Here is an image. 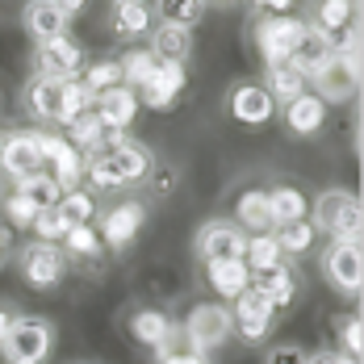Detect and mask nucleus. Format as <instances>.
<instances>
[{
	"label": "nucleus",
	"instance_id": "f257e3e1",
	"mask_svg": "<svg viewBox=\"0 0 364 364\" xmlns=\"http://www.w3.org/2000/svg\"><path fill=\"white\" fill-rule=\"evenodd\" d=\"M360 197L352 188H323L310 205L314 235H327L331 243H360Z\"/></svg>",
	"mask_w": 364,
	"mask_h": 364
},
{
	"label": "nucleus",
	"instance_id": "f03ea898",
	"mask_svg": "<svg viewBox=\"0 0 364 364\" xmlns=\"http://www.w3.org/2000/svg\"><path fill=\"white\" fill-rule=\"evenodd\" d=\"M230 306H222V301H197L188 314H184L181 323V339L188 352H197V356H210L214 360V352L230 343Z\"/></svg>",
	"mask_w": 364,
	"mask_h": 364
},
{
	"label": "nucleus",
	"instance_id": "7ed1b4c3",
	"mask_svg": "<svg viewBox=\"0 0 364 364\" xmlns=\"http://www.w3.org/2000/svg\"><path fill=\"white\" fill-rule=\"evenodd\" d=\"M50 348H55L50 318H42V314H17L9 335H4V343H0V356H4V364H46Z\"/></svg>",
	"mask_w": 364,
	"mask_h": 364
},
{
	"label": "nucleus",
	"instance_id": "20e7f679",
	"mask_svg": "<svg viewBox=\"0 0 364 364\" xmlns=\"http://www.w3.org/2000/svg\"><path fill=\"white\" fill-rule=\"evenodd\" d=\"M17 268H21V281L30 285V289L46 293V289H59L63 281H68V272H72V259L59 252L55 243H26L21 252H17Z\"/></svg>",
	"mask_w": 364,
	"mask_h": 364
},
{
	"label": "nucleus",
	"instance_id": "39448f33",
	"mask_svg": "<svg viewBox=\"0 0 364 364\" xmlns=\"http://www.w3.org/2000/svg\"><path fill=\"white\" fill-rule=\"evenodd\" d=\"M306 84H310V92H314L323 105L352 101V97L360 92V55H331Z\"/></svg>",
	"mask_w": 364,
	"mask_h": 364
},
{
	"label": "nucleus",
	"instance_id": "423d86ee",
	"mask_svg": "<svg viewBox=\"0 0 364 364\" xmlns=\"http://www.w3.org/2000/svg\"><path fill=\"white\" fill-rule=\"evenodd\" d=\"M46 172L42 164V151L34 143V130H4L0 134V176L9 181H26V176H38Z\"/></svg>",
	"mask_w": 364,
	"mask_h": 364
},
{
	"label": "nucleus",
	"instance_id": "0eeeda50",
	"mask_svg": "<svg viewBox=\"0 0 364 364\" xmlns=\"http://www.w3.org/2000/svg\"><path fill=\"white\" fill-rule=\"evenodd\" d=\"M301 30H306V21H301V17H289V13L264 17V21L255 26V50H259L264 68H268V63H289V50L297 46Z\"/></svg>",
	"mask_w": 364,
	"mask_h": 364
},
{
	"label": "nucleus",
	"instance_id": "6e6552de",
	"mask_svg": "<svg viewBox=\"0 0 364 364\" xmlns=\"http://www.w3.org/2000/svg\"><path fill=\"white\" fill-rule=\"evenodd\" d=\"M243 247H247V235L235 226L230 218H210L197 239H193V252L201 264H218V259H243Z\"/></svg>",
	"mask_w": 364,
	"mask_h": 364
},
{
	"label": "nucleus",
	"instance_id": "1a4fd4ad",
	"mask_svg": "<svg viewBox=\"0 0 364 364\" xmlns=\"http://www.w3.org/2000/svg\"><path fill=\"white\" fill-rule=\"evenodd\" d=\"M277 323V310H272V301L264 297V293L255 289H243L235 301H230V327L239 339H247V343H259L268 331Z\"/></svg>",
	"mask_w": 364,
	"mask_h": 364
},
{
	"label": "nucleus",
	"instance_id": "9d476101",
	"mask_svg": "<svg viewBox=\"0 0 364 364\" xmlns=\"http://www.w3.org/2000/svg\"><path fill=\"white\" fill-rule=\"evenodd\" d=\"M323 277L335 293L356 297L364 285V252L360 243H331L323 252Z\"/></svg>",
	"mask_w": 364,
	"mask_h": 364
},
{
	"label": "nucleus",
	"instance_id": "9b49d317",
	"mask_svg": "<svg viewBox=\"0 0 364 364\" xmlns=\"http://www.w3.org/2000/svg\"><path fill=\"white\" fill-rule=\"evenodd\" d=\"M143 222H146V205L143 201H117V205H109V210L101 214V226H97L101 247H109V252H126V247L139 239Z\"/></svg>",
	"mask_w": 364,
	"mask_h": 364
},
{
	"label": "nucleus",
	"instance_id": "f8f14e48",
	"mask_svg": "<svg viewBox=\"0 0 364 364\" xmlns=\"http://www.w3.org/2000/svg\"><path fill=\"white\" fill-rule=\"evenodd\" d=\"M130 335H134V343H143L151 352H176V348H184L181 327L164 310H155V306H143V310L130 314Z\"/></svg>",
	"mask_w": 364,
	"mask_h": 364
},
{
	"label": "nucleus",
	"instance_id": "ddd939ff",
	"mask_svg": "<svg viewBox=\"0 0 364 364\" xmlns=\"http://www.w3.org/2000/svg\"><path fill=\"white\" fill-rule=\"evenodd\" d=\"M34 68H38V75H46V80H75V75L84 72V50H80V42L68 38V34L50 38V42H38Z\"/></svg>",
	"mask_w": 364,
	"mask_h": 364
},
{
	"label": "nucleus",
	"instance_id": "4468645a",
	"mask_svg": "<svg viewBox=\"0 0 364 364\" xmlns=\"http://www.w3.org/2000/svg\"><path fill=\"white\" fill-rule=\"evenodd\" d=\"M230 117L239 126H268L277 117V101L268 97V88L259 80H243L230 88Z\"/></svg>",
	"mask_w": 364,
	"mask_h": 364
},
{
	"label": "nucleus",
	"instance_id": "2eb2a0df",
	"mask_svg": "<svg viewBox=\"0 0 364 364\" xmlns=\"http://www.w3.org/2000/svg\"><path fill=\"white\" fill-rule=\"evenodd\" d=\"M92 109H97V117L105 122V130L109 134H126V126L139 117V92L134 88H126V84H113V88H105V92H97L92 97Z\"/></svg>",
	"mask_w": 364,
	"mask_h": 364
},
{
	"label": "nucleus",
	"instance_id": "dca6fc26",
	"mask_svg": "<svg viewBox=\"0 0 364 364\" xmlns=\"http://www.w3.org/2000/svg\"><path fill=\"white\" fill-rule=\"evenodd\" d=\"M184 84H188L184 63H159L155 75L139 88V105H146V109H172V105L181 101Z\"/></svg>",
	"mask_w": 364,
	"mask_h": 364
},
{
	"label": "nucleus",
	"instance_id": "f3484780",
	"mask_svg": "<svg viewBox=\"0 0 364 364\" xmlns=\"http://www.w3.org/2000/svg\"><path fill=\"white\" fill-rule=\"evenodd\" d=\"M26 109L34 113L38 122H63V80H46V75H34L21 92Z\"/></svg>",
	"mask_w": 364,
	"mask_h": 364
},
{
	"label": "nucleus",
	"instance_id": "a211bd4d",
	"mask_svg": "<svg viewBox=\"0 0 364 364\" xmlns=\"http://www.w3.org/2000/svg\"><path fill=\"white\" fill-rule=\"evenodd\" d=\"M235 226L243 235H272V210H268V188H243L235 201Z\"/></svg>",
	"mask_w": 364,
	"mask_h": 364
},
{
	"label": "nucleus",
	"instance_id": "6ab92c4d",
	"mask_svg": "<svg viewBox=\"0 0 364 364\" xmlns=\"http://www.w3.org/2000/svg\"><path fill=\"white\" fill-rule=\"evenodd\" d=\"M205 285L214 297H222V306L226 301H235L243 289H252V268L243 264V259H218V264H205Z\"/></svg>",
	"mask_w": 364,
	"mask_h": 364
},
{
	"label": "nucleus",
	"instance_id": "aec40b11",
	"mask_svg": "<svg viewBox=\"0 0 364 364\" xmlns=\"http://www.w3.org/2000/svg\"><path fill=\"white\" fill-rule=\"evenodd\" d=\"M21 26H26V34L34 38V42H50V38L68 34L72 21H68L50 0H30V4L21 9Z\"/></svg>",
	"mask_w": 364,
	"mask_h": 364
},
{
	"label": "nucleus",
	"instance_id": "412c9836",
	"mask_svg": "<svg viewBox=\"0 0 364 364\" xmlns=\"http://www.w3.org/2000/svg\"><path fill=\"white\" fill-rule=\"evenodd\" d=\"M109 26H113V34L122 38V42H134V38L151 34L155 13H151V4H146V0H117V4H113Z\"/></svg>",
	"mask_w": 364,
	"mask_h": 364
},
{
	"label": "nucleus",
	"instance_id": "4be33fe9",
	"mask_svg": "<svg viewBox=\"0 0 364 364\" xmlns=\"http://www.w3.org/2000/svg\"><path fill=\"white\" fill-rule=\"evenodd\" d=\"M323 122H327V105L314 97V92H301L297 101L285 105V130L297 134V139H310V134H318L323 130Z\"/></svg>",
	"mask_w": 364,
	"mask_h": 364
},
{
	"label": "nucleus",
	"instance_id": "5701e85b",
	"mask_svg": "<svg viewBox=\"0 0 364 364\" xmlns=\"http://www.w3.org/2000/svg\"><path fill=\"white\" fill-rule=\"evenodd\" d=\"M252 285L272 301V310H289L293 301H297V289H301V285H297V272H293L289 264L268 268V272H255Z\"/></svg>",
	"mask_w": 364,
	"mask_h": 364
},
{
	"label": "nucleus",
	"instance_id": "b1692460",
	"mask_svg": "<svg viewBox=\"0 0 364 364\" xmlns=\"http://www.w3.org/2000/svg\"><path fill=\"white\" fill-rule=\"evenodd\" d=\"M327 59H331L327 34H323V30H314V26L306 21V30H301V38H297V46L289 50V68H297V72L310 80V75L327 63Z\"/></svg>",
	"mask_w": 364,
	"mask_h": 364
},
{
	"label": "nucleus",
	"instance_id": "393cba45",
	"mask_svg": "<svg viewBox=\"0 0 364 364\" xmlns=\"http://www.w3.org/2000/svg\"><path fill=\"white\" fill-rule=\"evenodd\" d=\"M151 55L155 63H184L193 55V30H176V26H151Z\"/></svg>",
	"mask_w": 364,
	"mask_h": 364
},
{
	"label": "nucleus",
	"instance_id": "a878e982",
	"mask_svg": "<svg viewBox=\"0 0 364 364\" xmlns=\"http://www.w3.org/2000/svg\"><path fill=\"white\" fill-rule=\"evenodd\" d=\"M63 139H68V143H72L84 159H88V155H97L101 146L109 143V130H105V122L97 117V109H84L80 117H72V122H68V134H63Z\"/></svg>",
	"mask_w": 364,
	"mask_h": 364
},
{
	"label": "nucleus",
	"instance_id": "bb28decb",
	"mask_svg": "<svg viewBox=\"0 0 364 364\" xmlns=\"http://www.w3.org/2000/svg\"><path fill=\"white\" fill-rule=\"evenodd\" d=\"M268 210H272V226H289V222L310 218V197L297 184H277L268 188Z\"/></svg>",
	"mask_w": 364,
	"mask_h": 364
},
{
	"label": "nucleus",
	"instance_id": "cd10ccee",
	"mask_svg": "<svg viewBox=\"0 0 364 364\" xmlns=\"http://www.w3.org/2000/svg\"><path fill=\"white\" fill-rule=\"evenodd\" d=\"M259 84L268 88V97H272L277 105H289V101H297L301 92H310L306 75L297 72V68H289V63H268V68H264V80H259Z\"/></svg>",
	"mask_w": 364,
	"mask_h": 364
},
{
	"label": "nucleus",
	"instance_id": "c85d7f7f",
	"mask_svg": "<svg viewBox=\"0 0 364 364\" xmlns=\"http://www.w3.org/2000/svg\"><path fill=\"white\" fill-rule=\"evenodd\" d=\"M210 0H155L151 13L159 17V26H176V30H193L205 17Z\"/></svg>",
	"mask_w": 364,
	"mask_h": 364
},
{
	"label": "nucleus",
	"instance_id": "c756f323",
	"mask_svg": "<svg viewBox=\"0 0 364 364\" xmlns=\"http://www.w3.org/2000/svg\"><path fill=\"white\" fill-rule=\"evenodd\" d=\"M13 193H17V197H26L34 210H50V205H59V197H63V188L55 184L50 172H38V176L17 181V184H13Z\"/></svg>",
	"mask_w": 364,
	"mask_h": 364
},
{
	"label": "nucleus",
	"instance_id": "7c9ffc66",
	"mask_svg": "<svg viewBox=\"0 0 364 364\" xmlns=\"http://www.w3.org/2000/svg\"><path fill=\"white\" fill-rule=\"evenodd\" d=\"M356 0H318V9H314V30H323V34H335V30H343V26H356Z\"/></svg>",
	"mask_w": 364,
	"mask_h": 364
},
{
	"label": "nucleus",
	"instance_id": "2f4dec72",
	"mask_svg": "<svg viewBox=\"0 0 364 364\" xmlns=\"http://www.w3.org/2000/svg\"><path fill=\"white\" fill-rule=\"evenodd\" d=\"M243 264L255 272H268V268H281L285 264V255L277 247V239L272 235H247V247H243Z\"/></svg>",
	"mask_w": 364,
	"mask_h": 364
},
{
	"label": "nucleus",
	"instance_id": "473e14b6",
	"mask_svg": "<svg viewBox=\"0 0 364 364\" xmlns=\"http://www.w3.org/2000/svg\"><path fill=\"white\" fill-rule=\"evenodd\" d=\"M59 252L68 255V259H92V264H97L105 247H101V235H97V230H92V222H88V226H72V230L63 235Z\"/></svg>",
	"mask_w": 364,
	"mask_h": 364
},
{
	"label": "nucleus",
	"instance_id": "72a5a7b5",
	"mask_svg": "<svg viewBox=\"0 0 364 364\" xmlns=\"http://www.w3.org/2000/svg\"><path fill=\"white\" fill-rule=\"evenodd\" d=\"M59 218L68 222V230L72 226H88L92 222V210H97V197H92V188H72V193H63L59 197Z\"/></svg>",
	"mask_w": 364,
	"mask_h": 364
},
{
	"label": "nucleus",
	"instance_id": "f704fd0d",
	"mask_svg": "<svg viewBox=\"0 0 364 364\" xmlns=\"http://www.w3.org/2000/svg\"><path fill=\"white\" fill-rule=\"evenodd\" d=\"M272 239H277L281 255L289 259V255H306V252H310L318 235H314L310 218H301V222H289V226H277V230H272Z\"/></svg>",
	"mask_w": 364,
	"mask_h": 364
},
{
	"label": "nucleus",
	"instance_id": "c9c22d12",
	"mask_svg": "<svg viewBox=\"0 0 364 364\" xmlns=\"http://www.w3.org/2000/svg\"><path fill=\"white\" fill-rule=\"evenodd\" d=\"M117 68H122V84L139 92L146 80L155 75V68H159V63H155V55H151L146 46H139V50H126V55L117 59Z\"/></svg>",
	"mask_w": 364,
	"mask_h": 364
},
{
	"label": "nucleus",
	"instance_id": "e433bc0d",
	"mask_svg": "<svg viewBox=\"0 0 364 364\" xmlns=\"http://www.w3.org/2000/svg\"><path fill=\"white\" fill-rule=\"evenodd\" d=\"M80 80H84V88L97 97V92H105L113 84H122V68H117V59H97V63H84Z\"/></svg>",
	"mask_w": 364,
	"mask_h": 364
},
{
	"label": "nucleus",
	"instance_id": "4c0bfd02",
	"mask_svg": "<svg viewBox=\"0 0 364 364\" xmlns=\"http://www.w3.org/2000/svg\"><path fill=\"white\" fill-rule=\"evenodd\" d=\"M335 331H339V352H343V356H352V360H360V352H364L360 314H343V318L335 323Z\"/></svg>",
	"mask_w": 364,
	"mask_h": 364
},
{
	"label": "nucleus",
	"instance_id": "58836bf2",
	"mask_svg": "<svg viewBox=\"0 0 364 364\" xmlns=\"http://www.w3.org/2000/svg\"><path fill=\"white\" fill-rule=\"evenodd\" d=\"M84 109H92V92L84 88V80L75 75V80H63V122L59 126H68L72 117H80Z\"/></svg>",
	"mask_w": 364,
	"mask_h": 364
},
{
	"label": "nucleus",
	"instance_id": "ea45409f",
	"mask_svg": "<svg viewBox=\"0 0 364 364\" xmlns=\"http://www.w3.org/2000/svg\"><path fill=\"white\" fill-rule=\"evenodd\" d=\"M38 235V243H63V235H68V222L59 218V210L50 205V210H38V218H34V226H30Z\"/></svg>",
	"mask_w": 364,
	"mask_h": 364
},
{
	"label": "nucleus",
	"instance_id": "a19ab883",
	"mask_svg": "<svg viewBox=\"0 0 364 364\" xmlns=\"http://www.w3.org/2000/svg\"><path fill=\"white\" fill-rule=\"evenodd\" d=\"M0 214H4V222H9V226H17V230H30V226H34V218H38V210L26 201V197H17V193H9V197L0 201Z\"/></svg>",
	"mask_w": 364,
	"mask_h": 364
},
{
	"label": "nucleus",
	"instance_id": "79ce46f5",
	"mask_svg": "<svg viewBox=\"0 0 364 364\" xmlns=\"http://www.w3.org/2000/svg\"><path fill=\"white\" fill-rule=\"evenodd\" d=\"M146 184L155 188V197H172V193H176V184H181V176H176V168H172V164H159V159H155V168L146 172Z\"/></svg>",
	"mask_w": 364,
	"mask_h": 364
},
{
	"label": "nucleus",
	"instance_id": "37998d69",
	"mask_svg": "<svg viewBox=\"0 0 364 364\" xmlns=\"http://www.w3.org/2000/svg\"><path fill=\"white\" fill-rule=\"evenodd\" d=\"M264 364H306V352L297 343H277V348H268Z\"/></svg>",
	"mask_w": 364,
	"mask_h": 364
},
{
	"label": "nucleus",
	"instance_id": "c03bdc74",
	"mask_svg": "<svg viewBox=\"0 0 364 364\" xmlns=\"http://www.w3.org/2000/svg\"><path fill=\"white\" fill-rule=\"evenodd\" d=\"M155 364H214L210 356H197L188 348H176V352H155Z\"/></svg>",
	"mask_w": 364,
	"mask_h": 364
},
{
	"label": "nucleus",
	"instance_id": "a18cd8bd",
	"mask_svg": "<svg viewBox=\"0 0 364 364\" xmlns=\"http://www.w3.org/2000/svg\"><path fill=\"white\" fill-rule=\"evenodd\" d=\"M306 364H360V360L343 356L339 348H318V352H306Z\"/></svg>",
	"mask_w": 364,
	"mask_h": 364
},
{
	"label": "nucleus",
	"instance_id": "49530a36",
	"mask_svg": "<svg viewBox=\"0 0 364 364\" xmlns=\"http://www.w3.org/2000/svg\"><path fill=\"white\" fill-rule=\"evenodd\" d=\"M50 4H55V9H59L68 21H72V17H80V13L88 9V0H50Z\"/></svg>",
	"mask_w": 364,
	"mask_h": 364
},
{
	"label": "nucleus",
	"instance_id": "de8ad7c7",
	"mask_svg": "<svg viewBox=\"0 0 364 364\" xmlns=\"http://www.w3.org/2000/svg\"><path fill=\"white\" fill-rule=\"evenodd\" d=\"M255 9H268V13H272V17H277V13H289L293 9V0H252Z\"/></svg>",
	"mask_w": 364,
	"mask_h": 364
},
{
	"label": "nucleus",
	"instance_id": "09e8293b",
	"mask_svg": "<svg viewBox=\"0 0 364 364\" xmlns=\"http://www.w3.org/2000/svg\"><path fill=\"white\" fill-rule=\"evenodd\" d=\"M13 318H17V310L0 306V343H4V335H9V327H13Z\"/></svg>",
	"mask_w": 364,
	"mask_h": 364
},
{
	"label": "nucleus",
	"instance_id": "8fccbe9b",
	"mask_svg": "<svg viewBox=\"0 0 364 364\" xmlns=\"http://www.w3.org/2000/svg\"><path fill=\"white\" fill-rule=\"evenodd\" d=\"M4 252H9V230H0V264H4Z\"/></svg>",
	"mask_w": 364,
	"mask_h": 364
},
{
	"label": "nucleus",
	"instance_id": "3c124183",
	"mask_svg": "<svg viewBox=\"0 0 364 364\" xmlns=\"http://www.w3.org/2000/svg\"><path fill=\"white\" fill-rule=\"evenodd\" d=\"M222 4H235V0H222Z\"/></svg>",
	"mask_w": 364,
	"mask_h": 364
},
{
	"label": "nucleus",
	"instance_id": "603ef678",
	"mask_svg": "<svg viewBox=\"0 0 364 364\" xmlns=\"http://www.w3.org/2000/svg\"><path fill=\"white\" fill-rule=\"evenodd\" d=\"M113 4H117V0H113Z\"/></svg>",
	"mask_w": 364,
	"mask_h": 364
}]
</instances>
